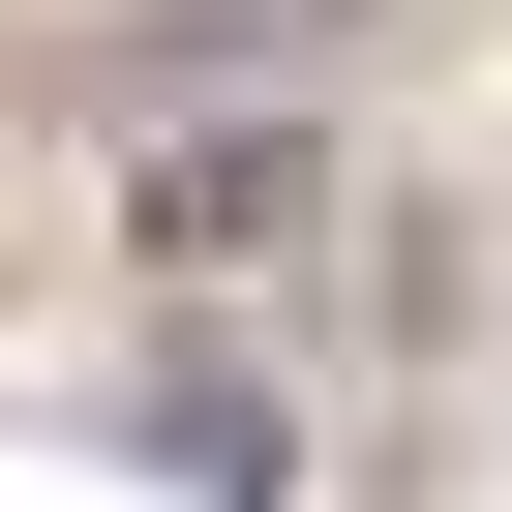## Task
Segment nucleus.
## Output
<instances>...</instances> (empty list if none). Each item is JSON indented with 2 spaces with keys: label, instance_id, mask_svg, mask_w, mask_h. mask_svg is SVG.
<instances>
[{
  "label": "nucleus",
  "instance_id": "nucleus-1",
  "mask_svg": "<svg viewBox=\"0 0 512 512\" xmlns=\"http://www.w3.org/2000/svg\"><path fill=\"white\" fill-rule=\"evenodd\" d=\"M362 181H332V121L302 91H181V121H121V272H181V302H241V272H302Z\"/></svg>",
  "mask_w": 512,
  "mask_h": 512
},
{
  "label": "nucleus",
  "instance_id": "nucleus-2",
  "mask_svg": "<svg viewBox=\"0 0 512 512\" xmlns=\"http://www.w3.org/2000/svg\"><path fill=\"white\" fill-rule=\"evenodd\" d=\"M121 452H151L181 512H272V482H302V392H272V362H151V392H121Z\"/></svg>",
  "mask_w": 512,
  "mask_h": 512
},
{
  "label": "nucleus",
  "instance_id": "nucleus-3",
  "mask_svg": "<svg viewBox=\"0 0 512 512\" xmlns=\"http://www.w3.org/2000/svg\"><path fill=\"white\" fill-rule=\"evenodd\" d=\"M211 31H332V0H211Z\"/></svg>",
  "mask_w": 512,
  "mask_h": 512
}]
</instances>
